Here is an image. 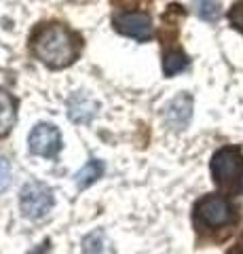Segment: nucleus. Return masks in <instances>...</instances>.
Masks as SVG:
<instances>
[{
    "label": "nucleus",
    "mask_w": 243,
    "mask_h": 254,
    "mask_svg": "<svg viewBox=\"0 0 243 254\" xmlns=\"http://www.w3.org/2000/svg\"><path fill=\"white\" fill-rule=\"evenodd\" d=\"M32 53L53 70L66 68L81 53V38L61 23H43L30 38Z\"/></svg>",
    "instance_id": "obj_1"
},
{
    "label": "nucleus",
    "mask_w": 243,
    "mask_h": 254,
    "mask_svg": "<svg viewBox=\"0 0 243 254\" xmlns=\"http://www.w3.org/2000/svg\"><path fill=\"white\" fill-rule=\"evenodd\" d=\"M211 176L226 193L243 190V153L237 146H224L211 157Z\"/></svg>",
    "instance_id": "obj_2"
},
{
    "label": "nucleus",
    "mask_w": 243,
    "mask_h": 254,
    "mask_svg": "<svg viewBox=\"0 0 243 254\" xmlns=\"http://www.w3.org/2000/svg\"><path fill=\"white\" fill-rule=\"evenodd\" d=\"M53 203H55V195H53V189L47 187L45 182L32 180L28 185H23L21 193H19V205L21 212L26 218L38 220L47 216L51 212Z\"/></svg>",
    "instance_id": "obj_3"
},
{
    "label": "nucleus",
    "mask_w": 243,
    "mask_h": 254,
    "mask_svg": "<svg viewBox=\"0 0 243 254\" xmlns=\"http://www.w3.org/2000/svg\"><path fill=\"white\" fill-rule=\"evenodd\" d=\"M197 216L207 227H224L235 220V210L226 197L207 195L197 203Z\"/></svg>",
    "instance_id": "obj_4"
},
{
    "label": "nucleus",
    "mask_w": 243,
    "mask_h": 254,
    "mask_svg": "<svg viewBox=\"0 0 243 254\" xmlns=\"http://www.w3.org/2000/svg\"><path fill=\"white\" fill-rule=\"evenodd\" d=\"M28 148L32 155L53 159L61 150V133L55 125L51 123H38L28 138Z\"/></svg>",
    "instance_id": "obj_5"
},
{
    "label": "nucleus",
    "mask_w": 243,
    "mask_h": 254,
    "mask_svg": "<svg viewBox=\"0 0 243 254\" xmlns=\"http://www.w3.org/2000/svg\"><path fill=\"white\" fill-rule=\"evenodd\" d=\"M112 26H114L116 32L136 38V41H140V43H148L154 36L152 19L148 17L146 13H140V11H127V13L114 15Z\"/></svg>",
    "instance_id": "obj_6"
},
{
    "label": "nucleus",
    "mask_w": 243,
    "mask_h": 254,
    "mask_svg": "<svg viewBox=\"0 0 243 254\" xmlns=\"http://www.w3.org/2000/svg\"><path fill=\"white\" fill-rule=\"evenodd\" d=\"M97 113V102L89 98L87 93L76 91L72 98L68 100V115L74 123H89Z\"/></svg>",
    "instance_id": "obj_7"
},
{
    "label": "nucleus",
    "mask_w": 243,
    "mask_h": 254,
    "mask_svg": "<svg viewBox=\"0 0 243 254\" xmlns=\"http://www.w3.org/2000/svg\"><path fill=\"white\" fill-rule=\"evenodd\" d=\"M191 115H193V100H191V95H186V93H180L178 98L171 100L165 110L169 125L176 127V129H184L186 123L191 121Z\"/></svg>",
    "instance_id": "obj_8"
},
{
    "label": "nucleus",
    "mask_w": 243,
    "mask_h": 254,
    "mask_svg": "<svg viewBox=\"0 0 243 254\" xmlns=\"http://www.w3.org/2000/svg\"><path fill=\"white\" fill-rule=\"evenodd\" d=\"M15 119H17V113H15V100L4 89H0V138H4L6 133L13 129Z\"/></svg>",
    "instance_id": "obj_9"
},
{
    "label": "nucleus",
    "mask_w": 243,
    "mask_h": 254,
    "mask_svg": "<svg viewBox=\"0 0 243 254\" xmlns=\"http://www.w3.org/2000/svg\"><path fill=\"white\" fill-rule=\"evenodd\" d=\"M101 174H104V163L97 161V159H91V161H87L81 170L76 172V176H74L76 187H78V189L91 187L97 178H101Z\"/></svg>",
    "instance_id": "obj_10"
},
{
    "label": "nucleus",
    "mask_w": 243,
    "mask_h": 254,
    "mask_svg": "<svg viewBox=\"0 0 243 254\" xmlns=\"http://www.w3.org/2000/svg\"><path fill=\"white\" fill-rule=\"evenodd\" d=\"M186 66H188V58L182 51H169L163 58V72H165V76H174L182 72Z\"/></svg>",
    "instance_id": "obj_11"
},
{
    "label": "nucleus",
    "mask_w": 243,
    "mask_h": 254,
    "mask_svg": "<svg viewBox=\"0 0 243 254\" xmlns=\"http://www.w3.org/2000/svg\"><path fill=\"white\" fill-rule=\"evenodd\" d=\"M106 246H108L106 235L101 231H97V233H91V235L85 237L83 250H85V254H106V250H108Z\"/></svg>",
    "instance_id": "obj_12"
},
{
    "label": "nucleus",
    "mask_w": 243,
    "mask_h": 254,
    "mask_svg": "<svg viewBox=\"0 0 243 254\" xmlns=\"http://www.w3.org/2000/svg\"><path fill=\"white\" fill-rule=\"evenodd\" d=\"M199 17L205 21H216L220 17V2L218 0H201L199 2Z\"/></svg>",
    "instance_id": "obj_13"
},
{
    "label": "nucleus",
    "mask_w": 243,
    "mask_h": 254,
    "mask_svg": "<svg viewBox=\"0 0 243 254\" xmlns=\"http://www.w3.org/2000/svg\"><path fill=\"white\" fill-rule=\"evenodd\" d=\"M229 19H231V26L235 30H239L243 34V0H239V2H235L231 6L229 11Z\"/></svg>",
    "instance_id": "obj_14"
},
{
    "label": "nucleus",
    "mask_w": 243,
    "mask_h": 254,
    "mask_svg": "<svg viewBox=\"0 0 243 254\" xmlns=\"http://www.w3.org/2000/svg\"><path fill=\"white\" fill-rule=\"evenodd\" d=\"M9 182H11V165L6 159L0 157V193L9 187Z\"/></svg>",
    "instance_id": "obj_15"
},
{
    "label": "nucleus",
    "mask_w": 243,
    "mask_h": 254,
    "mask_svg": "<svg viewBox=\"0 0 243 254\" xmlns=\"http://www.w3.org/2000/svg\"><path fill=\"white\" fill-rule=\"evenodd\" d=\"M229 254H243V246H235L233 250H229Z\"/></svg>",
    "instance_id": "obj_16"
}]
</instances>
